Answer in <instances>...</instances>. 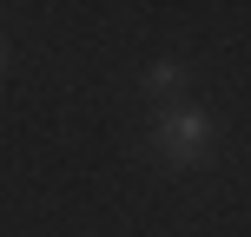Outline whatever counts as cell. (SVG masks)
I'll return each mask as SVG.
<instances>
[{
    "label": "cell",
    "mask_w": 251,
    "mask_h": 237,
    "mask_svg": "<svg viewBox=\"0 0 251 237\" xmlns=\"http://www.w3.org/2000/svg\"><path fill=\"white\" fill-rule=\"evenodd\" d=\"M0 66H7V46H0Z\"/></svg>",
    "instance_id": "cell-3"
},
{
    "label": "cell",
    "mask_w": 251,
    "mask_h": 237,
    "mask_svg": "<svg viewBox=\"0 0 251 237\" xmlns=\"http://www.w3.org/2000/svg\"><path fill=\"white\" fill-rule=\"evenodd\" d=\"M205 138H212V119H205L199 106H165V112L152 119V145H159V158L178 165V172L205 151Z\"/></svg>",
    "instance_id": "cell-1"
},
{
    "label": "cell",
    "mask_w": 251,
    "mask_h": 237,
    "mask_svg": "<svg viewBox=\"0 0 251 237\" xmlns=\"http://www.w3.org/2000/svg\"><path fill=\"white\" fill-rule=\"evenodd\" d=\"M178 86H185V66H178V60H159V66H152V92H178Z\"/></svg>",
    "instance_id": "cell-2"
}]
</instances>
